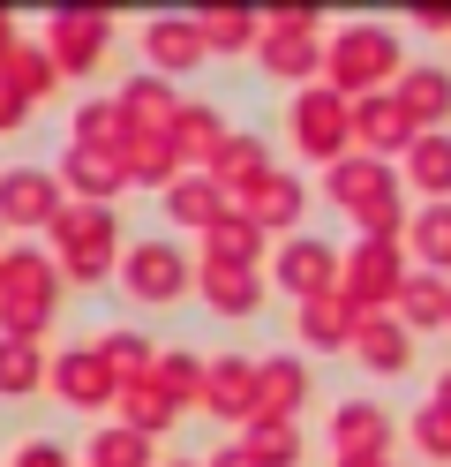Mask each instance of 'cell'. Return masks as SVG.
Segmentation results:
<instances>
[{"mask_svg":"<svg viewBox=\"0 0 451 467\" xmlns=\"http://www.w3.org/2000/svg\"><path fill=\"white\" fill-rule=\"evenodd\" d=\"M331 196L346 203V212L369 226V242H391V226H399V203H391V166H361V159H339L331 166Z\"/></svg>","mask_w":451,"mask_h":467,"instance_id":"1","label":"cell"},{"mask_svg":"<svg viewBox=\"0 0 451 467\" xmlns=\"http://www.w3.org/2000/svg\"><path fill=\"white\" fill-rule=\"evenodd\" d=\"M120 279H128L136 302H180L189 256H180L173 242H128V256H120Z\"/></svg>","mask_w":451,"mask_h":467,"instance_id":"2","label":"cell"},{"mask_svg":"<svg viewBox=\"0 0 451 467\" xmlns=\"http://www.w3.org/2000/svg\"><path fill=\"white\" fill-rule=\"evenodd\" d=\"M60 265H76V286H98L106 256H113V219L106 212H60Z\"/></svg>","mask_w":451,"mask_h":467,"instance_id":"3","label":"cell"},{"mask_svg":"<svg viewBox=\"0 0 451 467\" xmlns=\"http://www.w3.org/2000/svg\"><path fill=\"white\" fill-rule=\"evenodd\" d=\"M391 68H399V31L391 23H354V31H339V83L391 76Z\"/></svg>","mask_w":451,"mask_h":467,"instance_id":"4","label":"cell"},{"mask_svg":"<svg viewBox=\"0 0 451 467\" xmlns=\"http://www.w3.org/2000/svg\"><path fill=\"white\" fill-rule=\"evenodd\" d=\"M339 136H346V113H339L331 91H301V99H293V143H301V151L339 159Z\"/></svg>","mask_w":451,"mask_h":467,"instance_id":"5","label":"cell"},{"mask_svg":"<svg viewBox=\"0 0 451 467\" xmlns=\"http://www.w3.org/2000/svg\"><path fill=\"white\" fill-rule=\"evenodd\" d=\"M331 279H339V256H331L323 242H286L279 249V286L286 295L316 302V295H331Z\"/></svg>","mask_w":451,"mask_h":467,"instance_id":"6","label":"cell"},{"mask_svg":"<svg viewBox=\"0 0 451 467\" xmlns=\"http://www.w3.org/2000/svg\"><path fill=\"white\" fill-rule=\"evenodd\" d=\"M203 407H210V415H226V422H249V415H256V369L241 362V355L210 362V377H203Z\"/></svg>","mask_w":451,"mask_h":467,"instance_id":"7","label":"cell"},{"mask_svg":"<svg viewBox=\"0 0 451 467\" xmlns=\"http://www.w3.org/2000/svg\"><path fill=\"white\" fill-rule=\"evenodd\" d=\"M346 295L354 302H391L399 295V249L391 242H361L354 265H346Z\"/></svg>","mask_w":451,"mask_h":467,"instance_id":"8","label":"cell"},{"mask_svg":"<svg viewBox=\"0 0 451 467\" xmlns=\"http://www.w3.org/2000/svg\"><path fill=\"white\" fill-rule=\"evenodd\" d=\"M354 355L369 369H384V377H399L414 362V339H406V325H391V317H354Z\"/></svg>","mask_w":451,"mask_h":467,"instance_id":"9","label":"cell"},{"mask_svg":"<svg viewBox=\"0 0 451 467\" xmlns=\"http://www.w3.org/2000/svg\"><path fill=\"white\" fill-rule=\"evenodd\" d=\"M53 392L68 407H106L113 400V369L98 362V347H90V355H60L53 362Z\"/></svg>","mask_w":451,"mask_h":467,"instance_id":"10","label":"cell"},{"mask_svg":"<svg viewBox=\"0 0 451 467\" xmlns=\"http://www.w3.org/2000/svg\"><path fill=\"white\" fill-rule=\"evenodd\" d=\"M0 219H8V226H53L60 219L53 182H46V173H8V182H0Z\"/></svg>","mask_w":451,"mask_h":467,"instance_id":"11","label":"cell"},{"mask_svg":"<svg viewBox=\"0 0 451 467\" xmlns=\"http://www.w3.org/2000/svg\"><path fill=\"white\" fill-rule=\"evenodd\" d=\"M143 53H150V61H159V68H180V61H203V31H196V23L189 16H150L143 23Z\"/></svg>","mask_w":451,"mask_h":467,"instance_id":"12","label":"cell"},{"mask_svg":"<svg viewBox=\"0 0 451 467\" xmlns=\"http://www.w3.org/2000/svg\"><path fill=\"white\" fill-rule=\"evenodd\" d=\"M391 106H399L406 121H444L451 113V68H406Z\"/></svg>","mask_w":451,"mask_h":467,"instance_id":"13","label":"cell"},{"mask_svg":"<svg viewBox=\"0 0 451 467\" xmlns=\"http://www.w3.org/2000/svg\"><path fill=\"white\" fill-rule=\"evenodd\" d=\"M98 53H106V23L98 16H53V61L60 68H98Z\"/></svg>","mask_w":451,"mask_h":467,"instance_id":"14","label":"cell"},{"mask_svg":"<svg viewBox=\"0 0 451 467\" xmlns=\"http://www.w3.org/2000/svg\"><path fill=\"white\" fill-rule=\"evenodd\" d=\"M263 68H279V76L316 68V23L309 16H279L271 23V46H263Z\"/></svg>","mask_w":451,"mask_h":467,"instance_id":"15","label":"cell"},{"mask_svg":"<svg viewBox=\"0 0 451 467\" xmlns=\"http://www.w3.org/2000/svg\"><path fill=\"white\" fill-rule=\"evenodd\" d=\"M331 437H339V460H376L391 445V415H384V407H346Z\"/></svg>","mask_w":451,"mask_h":467,"instance_id":"16","label":"cell"},{"mask_svg":"<svg viewBox=\"0 0 451 467\" xmlns=\"http://www.w3.org/2000/svg\"><path fill=\"white\" fill-rule=\"evenodd\" d=\"M301 400H309V369H301L293 355H286V362H263V369H256V407H271V415H293Z\"/></svg>","mask_w":451,"mask_h":467,"instance_id":"17","label":"cell"},{"mask_svg":"<svg viewBox=\"0 0 451 467\" xmlns=\"http://www.w3.org/2000/svg\"><path fill=\"white\" fill-rule=\"evenodd\" d=\"M203 302L210 309H226V317H241V309H263V286H256V272H233V265H210L203 272Z\"/></svg>","mask_w":451,"mask_h":467,"instance_id":"18","label":"cell"},{"mask_svg":"<svg viewBox=\"0 0 451 467\" xmlns=\"http://www.w3.org/2000/svg\"><path fill=\"white\" fill-rule=\"evenodd\" d=\"M301 339H309V347H346V339H354V309H346L339 295L301 302Z\"/></svg>","mask_w":451,"mask_h":467,"instance_id":"19","label":"cell"},{"mask_svg":"<svg viewBox=\"0 0 451 467\" xmlns=\"http://www.w3.org/2000/svg\"><path fill=\"white\" fill-rule=\"evenodd\" d=\"M196 31H203V53L219 46V53H249L263 38V23L256 16H241V8H219V16H196Z\"/></svg>","mask_w":451,"mask_h":467,"instance_id":"20","label":"cell"},{"mask_svg":"<svg viewBox=\"0 0 451 467\" xmlns=\"http://www.w3.org/2000/svg\"><path fill=\"white\" fill-rule=\"evenodd\" d=\"M399 309H406V325H444L451 317V286L444 279H399Z\"/></svg>","mask_w":451,"mask_h":467,"instance_id":"21","label":"cell"},{"mask_svg":"<svg viewBox=\"0 0 451 467\" xmlns=\"http://www.w3.org/2000/svg\"><path fill=\"white\" fill-rule=\"evenodd\" d=\"M293 212H301V182H286V173H263L256 196H249V219H263V226H293Z\"/></svg>","mask_w":451,"mask_h":467,"instance_id":"22","label":"cell"},{"mask_svg":"<svg viewBox=\"0 0 451 467\" xmlns=\"http://www.w3.org/2000/svg\"><path fill=\"white\" fill-rule=\"evenodd\" d=\"M414 189L451 196V136H414Z\"/></svg>","mask_w":451,"mask_h":467,"instance_id":"23","label":"cell"},{"mask_svg":"<svg viewBox=\"0 0 451 467\" xmlns=\"http://www.w3.org/2000/svg\"><path fill=\"white\" fill-rule=\"evenodd\" d=\"M38 339H0V392H38Z\"/></svg>","mask_w":451,"mask_h":467,"instance_id":"24","label":"cell"},{"mask_svg":"<svg viewBox=\"0 0 451 467\" xmlns=\"http://www.w3.org/2000/svg\"><path fill=\"white\" fill-rule=\"evenodd\" d=\"M203 234H210V256H219V265L249 272V256H256V219H210Z\"/></svg>","mask_w":451,"mask_h":467,"instance_id":"25","label":"cell"},{"mask_svg":"<svg viewBox=\"0 0 451 467\" xmlns=\"http://www.w3.org/2000/svg\"><path fill=\"white\" fill-rule=\"evenodd\" d=\"M166 212H173L180 226H210V219H219V189H210V182H196V189L173 182V189H166Z\"/></svg>","mask_w":451,"mask_h":467,"instance_id":"26","label":"cell"},{"mask_svg":"<svg viewBox=\"0 0 451 467\" xmlns=\"http://www.w3.org/2000/svg\"><path fill=\"white\" fill-rule=\"evenodd\" d=\"M414 249L429 256V265H451V203H429V212L414 219Z\"/></svg>","mask_w":451,"mask_h":467,"instance_id":"27","label":"cell"},{"mask_svg":"<svg viewBox=\"0 0 451 467\" xmlns=\"http://www.w3.org/2000/svg\"><path fill=\"white\" fill-rule=\"evenodd\" d=\"M241 173H263V136H226L219 143V182H241Z\"/></svg>","mask_w":451,"mask_h":467,"instance_id":"28","label":"cell"},{"mask_svg":"<svg viewBox=\"0 0 451 467\" xmlns=\"http://www.w3.org/2000/svg\"><path fill=\"white\" fill-rule=\"evenodd\" d=\"M90 460H98V467H143V460H150V437H136V430H106L98 445H90Z\"/></svg>","mask_w":451,"mask_h":467,"instance_id":"29","label":"cell"},{"mask_svg":"<svg viewBox=\"0 0 451 467\" xmlns=\"http://www.w3.org/2000/svg\"><path fill=\"white\" fill-rule=\"evenodd\" d=\"M354 121H361L369 143H414V121H406L399 106H369V113H354Z\"/></svg>","mask_w":451,"mask_h":467,"instance_id":"30","label":"cell"},{"mask_svg":"<svg viewBox=\"0 0 451 467\" xmlns=\"http://www.w3.org/2000/svg\"><path fill=\"white\" fill-rule=\"evenodd\" d=\"M98 362L106 369H150V347H143V332H106Z\"/></svg>","mask_w":451,"mask_h":467,"instance_id":"31","label":"cell"},{"mask_svg":"<svg viewBox=\"0 0 451 467\" xmlns=\"http://www.w3.org/2000/svg\"><path fill=\"white\" fill-rule=\"evenodd\" d=\"M98 159H106V151H76V166H68V173H76L83 189H98V196H106V189L128 182V166H98Z\"/></svg>","mask_w":451,"mask_h":467,"instance_id":"32","label":"cell"},{"mask_svg":"<svg viewBox=\"0 0 451 467\" xmlns=\"http://www.w3.org/2000/svg\"><path fill=\"white\" fill-rule=\"evenodd\" d=\"M120 407H128V415H136V437H150V430H166V415H173V400H166V392H128Z\"/></svg>","mask_w":451,"mask_h":467,"instance_id":"33","label":"cell"},{"mask_svg":"<svg viewBox=\"0 0 451 467\" xmlns=\"http://www.w3.org/2000/svg\"><path fill=\"white\" fill-rule=\"evenodd\" d=\"M414 437H421L429 452H451V407H421V415H414Z\"/></svg>","mask_w":451,"mask_h":467,"instance_id":"34","label":"cell"},{"mask_svg":"<svg viewBox=\"0 0 451 467\" xmlns=\"http://www.w3.org/2000/svg\"><path fill=\"white\" fill-rule=\"evenodd\" d=\"M210 467H263L249 445H226V452H210Z\"/></svg>","mask_w":451,"mask_h":467,"instance_id":"35","label":"cell"},{"mask_svg":"<svg viewBox=\"0 0 451 467\" xmlns=\"http://www.w3.org/2000/svg\"><path fill=\"white\" fill-rule=\"evenodd\" d=\"M166 467H196V460H166Z\"/></svg>","mask_w":451,"mask_h":467,"instance_id":"36","label":"cell"}]
</instances>
